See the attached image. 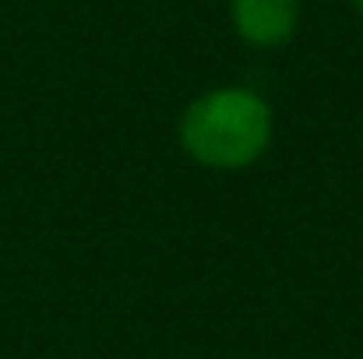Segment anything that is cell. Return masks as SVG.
I'll list each match as a JSON object with an SVG mask.
<instances>
[{
	"label": "cell",
	"mask_w": 363,
	"mask_h": 359,
	"mask_svg": "<svg viewBox=\"0 0 363 359\" xmlns=\"http://www.w3.org/2000/svg\"><path fill=\"white\" fill-rule=\"evenodd\" d=\"M275 117L264 96L243 85L208 89L184 106L177 120L180 152L201 169L240 173L272 148Z\"/></svg>",
	"instance_id": "cell-1"
},
{
	"label": "cell",
	"mask_w": 363,
	"mask_h": 359,
	"mask_svg": "<svg viewBox=\"0 0 363 359\" xmlns=\"http://www.w3.org/2000/svg\"><path fill=\"white\" fill-rule=\"evenodd\" d=\"M350 4H353V11H357V14L363 18V0H350Z\"/></svg>",
	"instance_id": "cell-3"
},
{
	"label": "cell",
	"mask_w": 363,
	"mask_h": 359,
	"mask_svg": "<svg viewBox=\"0 0 363 359\" xmlns=\"http://www.w3.org/2000/svg\"><path fill=\"white\" fill-rule=\"evenodd\" d=\"M237 39L254 50H279L300 28V0H230Z\"/></svg>",
	"instance_id": "cell-2"
}]
</instances>
